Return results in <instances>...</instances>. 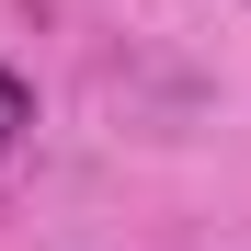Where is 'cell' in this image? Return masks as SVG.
<instances>
[{
  "mask_svg": "<svg viewBox=\"0 0 251 251\" xmlns=\"http://www.w3.org/2000/svg\"><path fill=\"white\" fill-rule=\"evenodd\" d=\"M23 126H34V92H23V80H12V69H0V160H12V149H23Z\"/></svg>",
  "mask_w": 251,
  "mask_h": 251,
  "instance_id": "6da1fadb",
  "label": "cell"
}]
</instances>
